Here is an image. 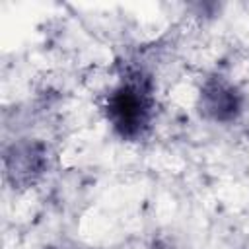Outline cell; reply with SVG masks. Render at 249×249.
I'll use <instances>...</instances> for the list:
<instances>
[{
    "instance_id": "6da1fadb",
    "label": "cell",
    "mask_w": 249,
    "mask_h": 249,
    "mask_svg": "<svg viewBox=\"0 0 249 249\" xmlns=\"http://www.w3.org/2000/svg\"><path fill=\"white\" fill-rule=\"evenodd\" d=\"M105 113L119 136L134 140L142 136L154 115V93L150 78L142 72L126 74L121 84L109 93Z\"/></svg>"
},
{
    "instance_id": "7a4b0ae2",
    "label": "cell",
    "mask_w": 249,
    "mask_h": 249,
    "mask_svg": "<svg viewBox=\"0 0 249 249\" xmlns=\"http://www.w3.org/2000/svg\"><path fill=\"white\" fill-rule=\"evenodd\" d=\"M202 111L214 121H231L241 109V95L233 86L220 78H212L200 91Z\"/></svg>"
}]
</instances>
